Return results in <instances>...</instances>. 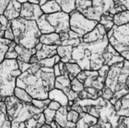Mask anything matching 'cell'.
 I'll list each match as a JSON object with an SVG mask.
<instances>
[{
    "label": "cell",
    "mask_w": 129,
    "mask_h": 128,
    "mask_svg": "<svg viewBox=\"0 0 129 128\" xmlns=\"http://www.w3.org/2000/svg\"><path fill=\"white\" fill-rule=\"evenodd\" d=\"M55 78L53 67H41L34 73L28 69L17 78L16 86L24 88L33 99L44 100L55 88Z\"/></svg>",
    "instance_id": "cell-1"
},
{
    "label": "cell",
    "mask_w": 129,
    "mask_h": 128,
    "mask_svg": "<svg viewBox=\"0 0 129 128\" xmlns=\"http://www.w3.org/2000/svg\"><path fill=\"white\" fill-rule=\"evenodd\" d=\"M108 36L97 42L86 43L82 41L72 51V60L82 70H98L104 65L103 54L109 44Z\"/></svg>",
    "instance_id": "cell-2"
},
{
    "label": "cell",
    "mask_w": 129,
    "mask_h": 128,
    "mask_svg": "<svg viewBox=\"0 0 129 128\" xmlns=\"http://www.w3.org/2000/svg\"><path fill=\"white\" fill-rule=\"evenodd\" d=\"M129 76V61L124 60L110 66L105 82V86L114 93L109 102L114 105L118 99L129 93L127 80Z\"/></svg>",
    "instance_id": "cell-3"
},
{
    "label": "cell",
    "mask_w": 129,
    "mask_h": 128,
    "mask_svg": "<svg viewBox=\"0 0 129 128\" xmlns=\"http://www.w3.org/2000/svg\"><path fill=\"white\" fill-rule=\"evenodd\" d=\"M10 23L15 36L14 41L26 48H35L40 42L42 34L36 20H28L19 17Z\"/></svg>",
    "instance_id": "cell-4"
},
{
    "label": "cell",
    "mask_w": 129,
    "mask_h": 128,
    "mask_svg": "<svg viewBox=\"0 0 129 128\" xmlns=\"http://www.w3.org/2000/svg\"><path fill=\"white\" fill-rule=\"evenodd\" d=\"M21 73L17 59H4L0 63V96L13 95L17 78Z\"/></svg>",
    "instance_id": "cell-5"
},
{
    "label": "cell",
    "mask_w": 129,
    "mask_h": 128,
    "mask_svg": "<svg viewBox=\"0 0 129 128\" xmlns=\"http://www.w3.org/2000/svg\"><path fill=\"white\" fill-rule=\"evenodd\" d=\"M7 113L11 122V127H19V124L32 117V103H25L19 100L14 95L7 96L4 99Z\"/></svg>",
    "instance_id": "cell-6"
},
{
    "label": "cell",
    "mask_w": 129,
    "mask_h": 128,
    "mask_svg": "<svg viewBox=\"0 0 129 128\" xmlns=\"http://www.w3.org/2000/svg\"><path fill=\"white\" fill-rule=\"evenodd\" d=\"M109 42L124 59L129 61V23L116 26L114 25L107 32Z\"/></svg>",
    "instance_id": "cell-7"
},
{
    "label": "cell",
    "mask_w": 129,
    "mask_h": 128,
    "mask_svg": "<svg viewBox=\"0 0 129 128\" xmlns=\"http://www.w3.org/2000/svg\"><path fill=\"white\" fill-rule=\"evenodd\" d=\"M70 28L82 37L92 31L98 22L89 19L82 13L75 10L70 14Z\"/></svg>",
    "instance_id": "cell-8"
},
{
    "label": "cell",
    "mask_w": 129,
    "mask_h": 128,
    "mask_svg": "<svg viewBox=\"0 0 129 128\" xmlns=\"http://www.w3.org/2000/svg\"><path fill=\"white\" fill-rule=\"evenodd\" d=\"M45 15L49 23L54 29L55 32L59 34L70 30V15L69 13L60 11L49 15Z\"/></svg>",
    "instance_id": "cell-9"
},
{
    "label": "cell",
    "mask_w": 129,
    "mask_h": 128,
    "mask_svg": "<svg viewBox=\"0 0 129 128\" xmlns=\"http://www.w3.org/2000/svg\"><path fill=\"white\" fill-rule=\"evenodd\" d=\"M41 6L38 4L25 3L22 4L20 17L28 20H37L43 15Z\"/></svg>",
    "instance_id": "cell-10"
},
{
    "label": "cell",
    "mask_w": 129,
    "mask_h": 128,
    "mask_svg": "<svg viewBox=\"0 0 129 128\" xmlns=\"http://www.w3.org/2000/svg\"><path fill=\"white\" fill-rule=\"evenodd\" d=\"M103 57L104 59V64L109 67L112 66L113 64L121 62L125 60L109 43L106 49L104 51Z\"/></svg>",
    "instance_id": "cell-11"
},
{
    "label": "cell",
    "mask_w": 129,
    "mask_h": 128,
    "mask_svg": "<svg viewBox=\"0 0 129 128\" xmlns=\"http://www.w3.org/2000/svg\"><path fill=\"white\" fill-rule=\"evenodd\" d=\"M107 36V31L105 27L100 23H98L97 26L85 35L82 37V42L86 43L97 42Z\"/></svg>",
    "instance_id": "cell-12"
},
{
    "label": "cell",
    "mask_w": 129,
    "mask_h": 128,
    "mask_svg": "<svg viewBox=\"0 0 129 128\" xmlns=\"http://www.w3.org/2000/svg\"><path fill=\"white\" fill-rule=\"evenodd\" d=\"M56 48L57 46L56 45H46L39 42L35 47L36 50L35 55L38 58L39 61L46 58L52 57L57 54Z\"/></svg>",
    "instance_id": "cell-13"
},
{
    "label": "cell",
    "mask_w": 129,
    "mask_h": 128,
    "mask_svg": "<svg viewBox=\"0 0 129 128\" xmlns=\"http://www.w3.org/2000/svg\"><path fill=\"white\" fill-rule=\"evenodd\" d=\"M72 107L69 106H62L56 112L54 120L59 124L61 127H76V123L69 121L67 119V114L68 111L71 110Z\"/></svg>",
    "instance_id": "cell-14"
},
{
    "label": "cell",
    "mask_w": 129,
    "mask_h": 128,
    "mask_svg": "<svg viewBox=\"0 0 129 128\" xmlns=\"http://www.w3.org/2000/svg\"><path fill=\"white\" fill-rule=\"evenodd\" d=\"M22 4L17 0H10L7 8L4 10L3 15L12 21L14 19L19 18Z\"/></svg>",
    "instance_id": "cell-15"
},
{
    "label": "cell",
    "mask_w": 129,
    "mask_h": 128,
    "mask_svg": "<svg viewBox=\"0 0 129 128\" xmlns=\"http://www.w3.org/2000/svg\"><path fill=\"white\" fill-rule=\"evenodd\" d=\"M48 99L51 100H55L64 107L68 105L69 102V98L66 93L61 90L56 88H53L49 91Z\"/></svg>",
    "instance_id": "cell-16"
},
{
    "label": "cell",
    "mask_w": 129,
    "mask_h": 128,
    "mask_svg": "<svg viewBox=\"0 0 129 128\" xmlns=\"http://www.w3.org/2000/svg\"><path fill=\"white\" fill-rule=\"evenodd\" d=\"M98 123V118L88 113H81L80 117L76 123V127H91Z\"/></svg>",
    "instance_id": "cell-17"
},
{
    "label": "cell",
    "mask_w": 129,
    "mask_h": 128,
    "mask_svg": "<svg viewBox=\"0 0 129 128\" xmlns=\"http://www.w3.org/2000/svg\"><path fill=\"white\" fill-rule=\"evenodd\" d=\"M15 50L18 55L17 60L24 61L26 63H29L31 57L36 53L35 48L28 49L18 44H17L15 46Z\"/></svg>",
    "instance_id": "cell-18"
},
{
    "label": "cell",
    "mask_w": 129,
    "mask_h": 128,
    "mask_svg": "<svg viewBox=\"0 0 129 128\" xmlns=\"http://www.w3.org/2000/svg\"><path fill=\"white\" fill-rule=\"evenodd\" d=\"M73 47L71 45H58L56 48L57 55L61 58V61L64 63L71 62L72 60V51Z\"/></svg>",
    "instance_id": "cell-19"
},
{
    "label": "cell",
    "mask_w": 129,
    "mask_h": 128,
    "mask_svg": "<svg viewBox=\"0 0 129 128\" xmlns=\"http://www.w3.org/2000/svg\"><path fill=\"white\" fill-rule=\"evenodd\" d=\"M55 88L62 90L64 93L69 92L71 88V80L67 74L56 76L55 81Z\"/></svg>",
    "instance_id": "cell-20"
},
{
    "label": "cell",
    "mask_w": 129,
    "mask_h": 128,
    "mask_svg": "<svg viewBox=\"0 0 129 128\" xmlns=\"http://www.w3.org/2000/svg\"><path fill=\"white\" fill-rule=\"evenodd\" d=\"M39 42L44 45L58 46L61 44L60 36L56 32L41 34Z\"/></svg>",
    "instance_id": "cell-21"
},
{
    "label": "cell",
    "mask_w": 129,
    "mask_h": 128,
    "mask_svg": "<svg viewBox=\"0 0 129 128\" xmlns=\"http://www.w3.org/2000/svg\"><path fill=\"white\" fill-rule=\"evenodd\" d=\"M5 97L0 96V127H11V122L7 113Z\"/></svg>",
    "instance_id": "cell-22"
},
{
    "label": "cell",
    "mask_w": 129,
    "mask_h": 128,
    "mask_svg": "<svg viewBox=\"0 0 129 128\" xmlns=\"http://www.w3.org/2000/svg\"><path fill=\"white\" fill-rule=\"evenodd\" d=\"M40 6L43 13L46 15L62 11L60 6L56 2V0H47L46 2Z\"/></svg>",
    "instance_id": "cell-23"
},
{
    "label": "cell",
    "mask_w": 129,
    "mask_h": 128,
    "mask_svg": "<svg viewBox=\"0 0 129 128\" xmlns=\"http://www.w3.org/2000/svg\"><path fill=\"white\" fill-rule=\"evenodd\" d=\"M36 22L42 34H49L55 32L54 29L46 18L45 14H43L38 20H36Z\"/></svg>",
    "instance_id": "cell-24"
},
{
    "label": "cell",
    "mask_w": 129,
    "mask_h": 128,
    "mask_svg": "<svg viewBox=\"0 0 129 128\" xmlns=\"http://www.w3.org/2000/svg\"><path fill=\"white\" fill-rule=\"evenodd\" d=\"M114 25L121 26L129 23V10H124L116 13L113 16Z\"/></svg>",
    "instance_id": "cell-25"
},
{
    "label": "cell",
    "mask_w": 129,
    "mask_h": 128,
    "mask_svg": "<svg viewBox=\"0 0 129 128\" xmlns=\"http://www.w3.org/2000/svg\"><path fill=\"white\" fill-rule=\"evenodd\" d=\"M65 67L69 78L71 80L76 78L77 75L82 70L81 67L75 62H69L65 63Z\"/></svg>",
    "instance_id": "cell-26"
},
{
    "label": "cell",
    "mask_w": 129,
    "mask_h": 128,
    "mask_svg": "<svg viewBox=\"0 0 129 128\" xmlns=\"http://www.w3.org/2000/svg\"><path fill=\"white\" fill-rule=\"evenodd\" d=\"M13 95L18 98L19 100L25 103H31L32 102V97L24 88L16 86L14 90Z\"/></svg>",
    "instance_id": "cell-27"
},
{
    "label": "cell",
    "mask_w": 129,
    "mask_h": 128,
    "mask_svg": "<svg viewBox=\"0 0 129 128\" xmlns=\"http://www.w3.org/2000/svg\"><path fill=\"white\" fill-rule=\"evenodd\" d=\"M121 107L116 113L119 116H129V93L119 99Z\"/></svg>",
    "instance_id": "cell-28"
},
{
    "label": "cell",
    "mask_w": 129,
    "mask_h": 128,
    "mask_svg": "<svg viewBox=\"0 0 129 128\" xmlns=\"http://www.w3.org/2000/svg\"><path fill=\"white\" fill-rule=\"evenodd\" d=\"M63 12L70 14L73 11L76 10L75 1L76 0H56Z\"/></svg>",
    "instance_id": "cell-29"
},
{
    "label": "cell",
    "mask_w": 129,
    "mask_h": 128,
    "mask_svg": "<svg viewBox=\"0 0 129 128\" xmlns=\"http://www.w3.org/2000/svg\"><path fill=\"white\" fill-rule=\"evenodd\" d=\"M61 61V58L58 55H55L52 57L46 58L39 61V64L41 67H53V66Z\"/></svg>",
    "instance_id": "cell-30"
},
{
    "label": "cell",
    "mask_w": 129,
    "mask_h": 128,
    "mask_svg": "<svg viewBox=\"0 0 129 128\" xmlns=\"http://www.w3.org/2000/svg\"><path fill=\"white\" fill-rule=\"evenodd\" d=\"M11 42L12 40H8L4 37H0V63L5 59L6 54L9 49Z\"/></svg>",
    "instance_id": "cell-31"
},
{
    "label": "cell",
    "mask_w": 129,
    "mask_h": 128,
    "mask_svg": "<svg viewBox=\"0 0 129 128\" xmlns=\"http://www.w3.org/2000/svg\"><path fill=\"white\" fill-rule=\"evenodd\" d=\"M113 15L109 13L106 15H103L101 17L99 23H100L105 27L107 32L109 31L114 27V23L113 22Z\"/></svg>",
    "instance_id": "cell-32"
},
{
    "label": "cell",
    "mask_w": 129,
    "mask_h": 128,
    "mask_svg": "<svg viewBox=\"0 0 129 128\" xmlns=\"http://www.w3.org/2000/svg\"><path fill=\"white\" fill-rule=\"evenodd\" d=\"M92 6V0H76L75 8L76 10L82 13Z\"/></svg>",
    "instance_id": "cell-33"
},
{
    "label": "cell",
    "mask_w": 129,
    "mask_h": 128,
    "mask_svg": "<svg viewBox=\"0 0 129 128\" xmlns=\"http://www.w3.org/2000/svg\"><path fill=\"white\" fill-rule=\"evenodd\" d=\"M16 45L17 43L14 40L11 42L9 45V49L6 54L5 59H17L18 55L15 50V46Z\"/></svg>",
    "instance_id": "cell-34"
},
{
    "label": "cell",
    "mask_w": 129,
    "mask_h": 128,
    "mask_svg": "<svg viewBox=\"0 0 129 128\" xmlns=\"http://www.w3.org/2000/svg\"><path fill=\"white\" fill-rule=\"evenodd\" d=\"M56 111L51 110V109L49 108L48 107H47L46 108H45L43 110V113L45 117L46 123L50 124V123L51 121L54 120L55 117L56 115Z\"/></svg>",
    "instance_id": "cell-35"
},
{
    "label": "cell",
    "mask_w": 129,
    "mask_h": 128,
    "mask_svg": "<svg viewBox=\"0 0 129 128\" xmlns=\"http://www.w3.org/2000/svg\"><path fill=\"white\" fill-rule=\"evenodd\" d=\"M50 102H51V100L48 99V98L46 99H44V100L33 99L31 103L33 104V105L35 106L36 107L43 111L45 108L48 107Z\"/></svg>",
    "instance_id": "cell-36"
},
{
    "label": "cell",
    "mask_w": 129,
    "mask_h": 128,
    "mask_svg": "<svg viewBox=\"0 0 129 128\" xmlns=\"http://www.w3.org/2000/svg\"><path fill=\"white\" fill-rule=\"evenodd\" d=\"M71 88L74 91L79 93L84 90V84L82 83L76 77L71 80Z\"/></svg>",
    "instance_id": "cell-37"
},
{
    "label": "cell",
    "mask_w": 129,
    "mask_h": 128,
    "mask_svg": "<svg viewBox=\"0 0 129 128\" xmlns=\"http://www.w3.org/2000/svg\"><path fill=\"white\" fill-rule=\"evenodd\" d=\"M80 114L76 110L71 109L68 111L67 114V119L69 121H71L74 123H76L79 119Z\"/></svg>",
    "instance_id": "cell-38"
},
{
    "label": "cell",
    "mask_w": 129,
    "mask_h": 128,
    "mask_svg": "<svg viewBox=\"0 0 129 128\" xmlns=\"http://www.w3.org/2000/svg\"><path fill=\"white\" fill-rule=\"evenodd\" d=\"M114 93L109 88L106 87H104L103 89L102 90L101 93V97L105 100H110L114 97Z\"/></svg>",
    "instance_id": "cell-39"
},
{
    "label": "cell",
    "mask_w": 129,
    "mask_h": 128,
    "mask_svg": "<svg viewBox=\"0 0 129 128\" xmlns=\"http://www.w3.org/2000/svg\"><path fill=\"white\" fill-rule=\"evenodd\" d=\"M25 124L26 127H42V125L39 124L38 120L36 119L34 116H33L32 117L25 121Z\"/></svg>",
    "instance_id": "cell-40"
},
{
    "label": "cell",
    "mask_w": 129,
    "mask_h": 128,
    "mask_svg": "<svg viewBox=\"0 0 129 128\" xmlns=\"http://www.w3.org/2000/svg\"><path fill=\"white\" fill-rule=\"evenodd\" d=\"M117 127L129 128V116H119Z\"/></svg>",
    "instance_id": "cell-41"
},
{
    "label": "cell",
    "mask_w": 129,
    "mask_h": 128,
    "mask_svg": "<svg viewBox=\"0 0 129 128\" xmlns=\"http://www.w3.org/2000/svg\"><path fill=\"white\" fill-rule=\"evenodd\" d=\"M4 37L5 38V39H8V40H10L12 41L15 40V36H14L13 30H12V27H11L10 22L7 26V28L6 29L5 32H4Z\"/></svg>",
    "instance_id": "cell-42"
},
{
    "label": "cell",
    "mask_w": 129,
    "mask_h": 128,
    "mask_svg": "<svg viewBox=\"0 0 129 128\" xmlns=\"http://www.w3.org/2000/svg\"><path fill=\"white\" fill-rule=\"evenodd\" d=\"M18 61V66H19V68L20 70H21L22 73L23 72H25L31 66V63H26L24 62V61H19V60H17Z\"/></svg>",
    "instance_id": "cell-43"
},
{
    "label": "cell",
    "mask_w": 129,
    "mask_h": 128,
    "mask_svg": "<svg viewBox=\"0 0 129 128\" xmlns=\"http://www.w3.org/2000/svg\"><path fill=\"white\" fill-rule=\"evenodd\" d=\"M66 94L67 96V97H68L69 101H73V102H75V101L78 98L79 93L75 92V91H74L73 90L71 89L69 92L66 93Z\"/></svg>",
    "instance_id": "cell-44"
},
{
    "label": "cell",
    "mask_w": 129,
    "mask_h": 128,
    "mask_svg": "<svg viewBox=\"0 0 129 128\" xmlns=\"http://www.w3.org/2000/svg\"><path fill=\"white\" fill-rule=\"evenodd\" d=\"M61 107H62V106H61V105L59 103V102H56L55 100H51V102H49V105L48 106L49 108L51 109V110H55V111H57L58 110H59Z\"/></svg>",
    "instance_id": "cell-45"
},
{
    "label": "cell",
    "mask_w": 129,
    "mask_h": 128,
    "mask_svg": "<svg viewBox=\"0 0 129 128\" xmlns=\"http://www.w3.org/2000/svg\"><path fill=\"white\" fill-rule=\"evenodd\" d=\"M21 4L25 3H34V4H38L40 6L43 5L44 3L46 2L47 0H17Z\"/></svg>",
    "instance_id": "cell-46"
},
{
    "label": "cell",
    "mask_w": 129,
    "mask_h": 128,
    "mask_svg": "<svg viewBox=\"0 0 129 128\" xmlns=\"http://www.w3.org/2000/svg\"><path fill=\"white\" fill-rule=\"evenodd\" d=\"M10 0H0V15H3Z\"/></svg>",
    "instance_id": "cell-47"
},
{
    "label": "cell",
    "mask_w": 129,
    "mask_h": 128,
    "mask_svg": "<svg viewBox=\"0 0 129 128\" xmlns=\"http://www.w3.org/2000/svg\"><path fill=\"white\" fill-rule=\"evenodd\" d=\"M53 73H54L55 76L56 77L62 75V73H61V71L60 70V68H59V64H58V63L56 64L55 65L53 66Z\"/></svg>",
    "instance_id": "cell-48"
},
{
    "label": "cell",
    "mask_w": 129,
    "mask_h": 128,
    "mask_svg": "<svg viewBox=\"0 0 129 128\" xmlns=\"http://www.w3.org/2000/svg\"><path fill=\"white\" fill-rule=\"evenodd\" d=\"M115 3H118V4H122V5H123L125 7L126 10H129V0H118Z\"/></svg>",
    "instance_id": "cell-49"
},
{
    "label": "cell",
    "mask_w": 129,
    "mask_h": 128,
    "mask_svg": "<svg viewBox=\"0 0 129 128\" xmlns=\"http://www.w3.org/2000/svg\"><path fill=\"white\" fill-rule=\"evenodd\" d=\"M6 28H7L4 27L2 25V23L0 22V37H4V32H5Z\"/></svg>",
    "instance_id": "cell-50"
},
{
    "label": "cell",
    "mask_w": 129,
    "mask_h": 128,
    "mask_svg": "<svg viewBox=\"0 0 129 128\" xmlns=\"http://www.w3.org/2000/svg\"><path fill=\"white\" fill-rule=\"evenodd\" d=\"M50 125L52 127H61L60 126H59V124H58L56 122L55 120H53L52 121H51V123H50Z\"/></svg>",
    "instance_id": "cell-51"
},
{
    "label": "cell",
    "mask_w": 129,
    "mask_h": 128,
    "mask_svg": "<svg viewBox=\"0 0 129 128\" xmlns=\"http://www.w3.org/2000/svg\"><path fill=\"white\" fill-rule=\"evenodd\" d=\"M127 87H128L129 90V76L128 77V78H127Z\"/></svg>",
    "instance_id": "cell-52"
},
{
    "label": "cell",
    "mask_w": 129,
    "mask_h": 128,
    "mask_svg": "<svg viewBox=\"0 0 129 128\" xmlns=\"http://www.w3.org/2000/svg\"><path fill=\"white\" fill-rule=\"evenodd\" d=\"M114 1H115V3H116L118 1V0H114Z\"/></svg>",
    "instance_id": "cell-53"
}]
</instances>
